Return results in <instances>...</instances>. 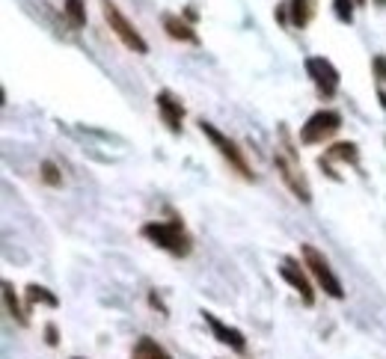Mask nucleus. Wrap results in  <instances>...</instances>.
Masks as SVG:
<instances>
[{"label":"nucleus","mask_w":386,"mask_h":359,"mask_svg":"<svg viewBox=\"0 0 386 359\" xmlns=\"http://www.w3.org/2000/svg\"><path fill=\"white\" fill-rule=\"evenodd\" d=\"M143 238L158 244L160 250H167L172 255H188L191 253V238L181 229V223H146L143 226Z\"/></svg>","instance_id":"f257e3e1"},{"label":"nucleus","mask_w":386,"mask_h":359,"mask_svg":"<svg viewBox=\"0 0 386 359\" xmlns=\"http://www.w3.org/2000/svg\"><path fill=\"white\" fill-rule=\"evenodd\" d=\"M303 262H306V270L315 276V282L324 288V294H330V297H336V300H342L345 297V288H342V282H339V276L333 274V267H330V262L324 258L312 244H303Z\"/></svg>","instance_id":"f03ea898"},{"label":"nucleus","mask_w":386,"mask_h":359,"mask_svg":"<svg viewBox=\"0 0 386 359\" xmlns=\"http://www.w3.org/2000/svg\"><path fill=\"white\" fill-rule=\"evenodd\" d=\"M102 9H104V21L110 24V30L119 36L122 45L131 48L134 54H146V51H149V45H146V39L140 36V30H137L134 24H131L125 15H122L119 6L113 3V0H102Z\"/></svg>","instance_id":"7ed1b4c3"},{"label":"nucleus","mask_w":386,"mask_h":359,"mask_svg":"<svg viewBox=\"0 0 386 359\" xmlns=\"http://www.w3.org/2000/svg\"><path fill=\"white\" fill-rule=\"evenodd\" d=\"M199 128H202V134H205V137L211 140V143H214V148H217V152L223 155V157H226L229 160V167L235 169V172H238V176L241 178H247V181H253V169H250V164H247V157H244V152H241V148L238 146H235L229 137H226V134H220L214 125H211V122H199Z\"/></svg>","instance_id":"20e7f679"},{"label":"nucleus","mask_w":386,"mask_h":359,"mask_svg":"<svg viewBox=\"0 0 386 359\" xmlns=\"http://www.w3.org/2000/svg\"><path fill=\"white\" fill-rule=\"evenodd\" d=\"M342 128V116L336 113V110H318V113H312L306 119V125L301 131V140L303 143H324L327 137H333L336 131Z\"/></svg>","instance_id":"39448f33"},{"label":"nucleus","mask_w":386,"mask_h":359,"mask_svg":"<svg viewBox=\"0 0 386 359\" xmlns=\"http://www.w3.org/2000/svg\"><path fill=\"white\" fill-rule=\"evenodd\" d=\"M306 71L309 78H312V83L318 86L321 95H336V90H339V71H336V66L330 63V59L324 57H309L306 59Z\"/></svg>","instance_id":"423d86ee"},{"label":"nucleus","mask_w":386,"mask_h":359,"mask_svg":"<svg viewBox=\"0 0 386 359\" xmlns=\"http://www.w3.org/2000/svg\"><path fill=\"white\" fill-rule=\"evenodd\" d=\"M273 160H277V169H280L282 181L289 184V190L297 196V199H301V202H312V190H309V181L303 178V172L297 169V164H291V160H285L282 155H277Z\"/></svg>","instance_id":"0eeeda50"},{"label":"nucleus","mask_w":386,"mask_h":359,"mask_svg":"<svg viewBox=\"0 0 386 359\" xmlns=\"http://www.w3.org/2000/svg\"><path fill=\"white\" fill-rule=\"evenodd\" d=\"M280 276L289 282V286L303 297V303L306 306H312L315 303V291H312V282L306 279V274L301 270V265L294 262V258H282V265H280Z\"/></svg>","instance_id":"6e6552de"},{"label":"nucleus","mask_w":386,"mask_h":359,"mask_svg":"<svg viewBox=\"0 0 386 359\" xmlns=\"http://www.w3.org/2000/svg\"><path fill=\"white\" fill-rule=\"evenodd\" d=\"M202 318H205V324L211 327V332H214V339L217 342H223V344H229L232 351H238V353H244L247 351V339L241 336L235 327H226L223 321L217 318V315H211V312H202Z\"/></svg>","instance_id":"1a4fd4ad"},{"label":"nucleus","mask_w":386,"mask_h":359,"mask_svg":"<svg viewBox=\"0 0 386 359\" xmlns=\"http://www.w3.org/2000/svg\"><path fill=\"white\" fill-rule=\"evenodd\" d=\"M158 110H160V116H164V122H167V128L172 131V134H179L181 131V119H184V107H181V101L172 92H158Z\"/></svg>","instance_id":"9d476101"},{"label":"nucleus","mask_w":386,"mask_h":359,"mask_svg":"<svg viewBox=\"0 0 386 359\" xmlns=\"http://www.w3.org/2000/svg\"><path fill=\"white\" fill-rule=\"evenodd\" d=\"M131 359H172V356H170L164 348H160L155 339L143 336V339H137L134 351H131Z\"/></svg>","instance_id":"9b49d317"},{"label":"nucleus","mask_w":386,"mask_h":359,"mask_svg":"<svg viewBox=\"0 0 386 359\" xmlns=\"http://www.w3.org/2000/svg\"><path fill=\"white\" fill-rule=\"evenodd\" d=\"M289 12H291V24H294V27H306L309 18L315 15V0H291Z\"/></svg>","instance_id":"f8f14e48"},{"label":"nucleus","mask_w":386,"mask_h":359,"mask_svg":"<svg viewBox=\"0 0 386 359\" xmlns=\"http://www.w3.org/2000/svg\"><path fill=\"white\" fill-rule=\"evenodd\" d=\"M164 27H167V33L172 36V39H181V42H196V33L184 24L181 18H176V15H164Z\"/></svg>","instance_id":"ddd939ff"},{"label":"nucleus","mask_w":386,"mask_h":359,"mask_svg":"<svg viewBox=\"0 0 386 359\" xmlns=\"http://www.w3.org/2000/svg\"><path fill=\"white\" fill-rule=\"evenodd\" d=\"M4 306H6V312L18 321V324H27V315H24V309H21L18 297H15V291H12L9 282H4Z\"/></svg>","instance_id":"4468645a"},{"label":"nucleus","mask_w":386,"mask_h":359,"mask_svg":"<svg viewBox=\"0 0 386 359\" xmlns=\"http://www.w3.org/2000/svg\"><path fill=\"white\" fill-rule=\"evenodd\" d=\"M327 157H336V160H347V164H357V146L354 143H336Z\"/></svg>","instance_id":"2eb2a0df"},{"label":"nucleus","mask_w":386,"mask_h":359,"mask_svg":"<svg viewBox=\"0 0 386 359\" xmlns=\"http://www.w3.org/2000/svg\"><path fill=\"white\" fill-rule=\"evenodd\" d=\"M66 15H69V21L74 24V27H83V24H86V6H83V0H66Z\"/></svg>","instance_id":"dca6fc26"},{"label":"nucleus","mask_w":386,"mask_h":359,"mask_svg":"<svg viewBox=\"0 0 386 359\" xmlns=\"http://www.w3.org/2000/svg\"><path fill=\"white\" fill-rule=\"evenodd\" d=\"M27 300L30 303H45V306H57V297L42 288V286H27Z\"/></svg>","instance_id":"f3484780"},{"label":"nucleus","mask_w":386,"mask_h":359,"mask_svg":"<svg viewBox=\"0 0 386 359\" xmlns=\"http://www.w3.org/2000/svg\"><path fill=\"white\" fill-rule=\"evenodd\" d=\"M336 15H339V21L351 24L354 21V0H336Z\"/></svg>","instance_id":"a211bd4d"},{"label":"nucleus","mask_w":386,"mask_h":359,"mask_svg":"<svg viewBox=\"0 0 386 359\" xmlns=\"http://www.w3.org/2000/svg\"><path fill=\"white\" fill-rule=\"evenodd\" d=\"M42 178H45L48 184H51V188H57V184L63 181V178H60V172H57V167L51 164V160H45V164H42Z\"/></svg>","instance_id":"6ab92c4d"},{"label":"nucleus","mask_w":386,"mask_h":359,"mask_svg":"<svg viewBox=\"0 0 386 359\" xmlns=\"http://www.w3.org/2000/svg\"><path fill=\"white\" fill-rule=\"evenodd\" d=\"M375 71H378V78L386 83V57H375Z\"/></svg>","instance_id":"aec40b11"},{"label":"nucleus","mask_w":386,"mask_h":359,"mask_svg":"<svg viewBox=\"0 0 386 359\" xmlns=\"http://www.w3.org/2000/svg\"><path fill=\"white\" fill-rule=\"evenodd\" d=\"M45 342L51 344V348H54V344L60 342V339H57V327H54V324H48V327H45Z\"/></svg>","instance_id":"412c9836"},{"label":"nucleus","mask_w":386,"mask_h":359,"mask_svg":"<svg viewBox=\"0 0 386 359\" xmlns=\"http://www.w3.org/2000/svg\"><path fill=\"white\" fill-rule=\"evenodd\" d=\"M378 6H386V0H378Z\"/></svg>","instance_id":"4be33fe9"},{"label":"nucleus","mask_w":386,"mask_h":359,"mask_svg":"<svg viewBox=\"0 0 386 359\" xmlns=\"http://www.w3.org/2000/svg\"><path fill=\"white\" fill-rule=\"evenodd\" d=\"M354 3H359V6H363V3H366V0H354Z\"/></svg>","instance_id":"5701e85b"},{"label":"nucleus","mask_w":386,"mask_h":359,"mask_svg":"<svg viewBox=\"0 0 386 359\" xmlns=\"http://www.w3.org/2000/svg\"><path fill=\"white\" fill-rule=\"evenodd\" d=\"M71 359H81V356H71Z\"/></svg>","instance_id":"b1692460"}]
</instances>
